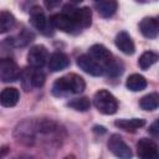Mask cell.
<instances>
[{
    "label": "cell",
    "mask_w": 159,
    "mask_h": 159,
    "mask_svg": "<svg viewBox=\"0 0 159 159\" xmlns=\"http://www.w3.org/2000/svg\"><path fill=\"white\" fill-rule=\"evenodd\" d=\"M86 88V82L84 80L76 75V73H70L63 77L57 78L53 84H52V93L57 97L60 96H66L70 93H81Z\"/></svg>",
    "instance_id": "1"
},
{
    "label": "cell",
    "mask_w": 159,
    "mask_h": 159,
    "mask_svg": "<svg viewBox=\"0 0 159 159\" xmlns=\"http://www.w3.org/2000/svg\"><path fill=\"white\" fill-rule=\"evenodd\" d=\"M93 103L96 108L103 114H114L118 109L117 98L107 89H99L94 93Z\"/></svg>",
    "instance_id": "2"
},
{
    "label": "cell",
    "mask_w": 159,
    "mask_h": 159,
    "mask_svg": "<svg viewBox=\"0 0 159 159\" xmlns=\"http://www.w3.org/2000/svg\"><path fill=\"white\" fill-rule=\"evenodd\" d=\"M63 14L70 16L76 22V25L80 27V30L91 26L92 12H91V9L87 7V6H84V7H75L72 5H67L63 9Z\"/></svg>",
    "instance_id": "3"
},
{
    "label": "cell",
    "mask_w": 159,
    "mask_h": 159,
    "mask_svg": "<svg viewBox=\"0 0 159 159\" xmlns=\"http://www.w3.org/2000/svg\"><path fill=\"white\" fill-rule=\"evenodd\" d=\"M108 149L118 159H132V150L129 145L118 134H112L108 139Z\"/></svg>",
    "instance_id": "4"
},
{
    "label": "cell",
    "mask_w": 159,
    "mask_h": 159,
    "mask_svg": "<svg viewBox=\"0 0 159 159\" xmlns=\"http://www.w3.org/2000/svg\"><path fill=\"white\" fill-rule=\"evenodd\" d=\"M47 60L48 52L43 45H35L27 52V63L32 68H41Z\"/></svg>",
    "instance_id": "5"
},
{
    "label": "cell",
    "mask_w": 159,
    "mask_h": 159,
    "mask_svg": "<svg viewBox=\"0 0 159 159\" xmlns=\"http://www.w3.org/2000/svg\"><path fill=\"white\" fill-rule=\"evenodd\" d=\"M19 76L20 70L11 58H0V80L2 82H14Z\"/></svg>",
    "instance_id": "6"
},
{
    "label": "cell",
    "mask_w": 159,
    "mask_h": 159,
    "mask_svg": "<svg viewBox=\"0 0 159 159\" xmlns=\"http://www.w3.org/2000/svg\"><path fill=\"white\" fill-rule=\"evenodd\" d=\"M30 21L32 24V26L39 30L41 34L45 35H50L51 34V22L47 20V17L45 16L43 11L41 7H32L31 9V16H30Z\"/></svg>",
    "instance_id": "7"
},
{
    "label": "cell",
    "mask_w": 159,
    "mask_h": 159,
    "mask_svg": "<svg viewBox=\"0 0 159 159\" xmlns=\"http://www.w3.org/2000/svg\"><path fill=\"white\" fill-rule=\"evenodd\" d=\"M50 22H51L52 27H56V29H58V30H61L63 32L73 34V32L80 31V27L76 25V22L63 12L52 15L51 19H50Z\"/></svg>",
    "instance_id": "8"
},
{
    "label": "cell",
    "mask_w": 159,
    "mask_h": 159,
    "mask_svg": "<svg viewBox=\"0 0 159 159\" xmlns=\"http://www.w3.org/2000/svg\"><path fill=\"white\" fill-rule=\"evenodd\" d=\"M77 66L91 76H102L104 73V67L88 55L80 56L77 58Z\"/></svg>",
    "instance_id": "9"
},
{
    "label": "cell",
    "mask_w": 159,
    "mask_h": 159,
    "mask_svg": "<svg viewBox=\"0 0 159 159\" xmlns=\"http://www.w3.org/2000/svg\"><path fill=\"white\" fill-rule=\"evenodd\" d=\"M137 153L139 159H159L158 145L152 139H140L137 144Z\"/></svg>",
    "instance_id": "10"
},
{
    "label": "cell",
    "mask_w": 159,
    "mask_h": 159,
    "mask_svg": "<svg viewBox=\"0 0 159 159\" xmlns=\"http://www.w3.org/2000/svg\"><path fill=\"white\" fill-rule=\"evenodd\" d=\"M88 56H91L93 60H96L98 63H101L103 67L112 60V53L109 52V50L106 47V46H103V45H101V43H96V45H93V46H91V48H89V55Z\"/></svg>",
    "instance_id": "11"
},
{
    "label": "cell",
    "mask_w": 159,
    "mask_h": 159,
    "mask_svg": "<svg viewBox=\"0 0 159 159\" xmlns=\"http://www.w3.org/2000/svg\"><path fill=\"white\" fill-rule=\"evenodd\" d=\"M139 30L143 36L148 39H155L159 32V24L155 17H144L139 24Z\"/></svg>",
    "instance_id": "12"
},
{
    "label": "cell",
    "mask_w": 159,
    "mask_h": 159,
    "mask_svg": "<svg viewBox=\"0 0 159 159\" xmlns=\"http://www.w3.org/2000/svg\"><path fill=\"white\" fill-rule=\"evenodd\" d=\"M68 65H70L68 56L66 53H63V52H60V51L53 52L48 58V68L52 72L62 71L66 67H68Z\"/></svg>",
    "instance_id": "13"
},
{
    "label": "cell",
    "mask_w": 159,
    "mask_h": 159,
    "mask_svg": "<svg viewBox=\"0 0 159 159\" xmlns=\"http://www.w3.org/2000/svg\"><path fill=\"white\" fill-rule=\"evenodd\" d=\"M114 43L125 55H133L134 51H135L134 42H133V40L130 39V36L125 31H122V32L117 34L116 40H114Z\"/></svg>",
    "instance_id": "14"
},
{
    "label": "cell",
    "mask_w": 159,
    "mask_h": 159,
    "mask_svg": "<svg viewBox=\"0 0 159 159\" xmlns=\"http://www.w3.org/2000/svg\"><path fill=\"white\" fill-rule=\"evenodd\" d=\"M20 93L15 87H7L0 92V103L4 107H14L19 102Z\"/></svg>",
    "instance_id": "15"
},
{
    "label": "cell",
    "mask_w": 159,
    "mask_h": 159,
    "mask_svg": "<svg viewBox=\"0 0 159 159\" xmlns=\"http://www.w3.org/2000/svg\"><path fill=\"white\" fill-rule=\"evenodd\" d=\"M93 5H94L97 12L102 17H111V16H113L114 12L117 11V7H118V4L116 1H112V0L96 1Z\"/></svg>",
    "instance_id": "16"
},
{
    "label": "cell",
    "mask_w": 159,
    "mask_h": 159,
    "mask_svg": "<svg viewBox=\"0 0 159 159\" xmlns=\"http://www.w3.org/2000/svg\"><path fill=\"white\" fill-rule=\"evenodd\" d=\"M125 86L128 89H130L133 92H139L147 87V80H145V77H143L139 73H133L127 78Z\"/></svg>",
    "instance_id": "17"
},
{
    "label": "cell",
    "mask_w": 159,
    "mask_h": 159,
    "mask_svg": "<svg viewBox=\"0 0 159 159\" xmlns=\"http://www.w3.org/2000/svg\"><path fill=\"white\" fill-rule=\"evenodd\" d=\"M116 127L123 129V130H130V132H134L135 129L143 127L145 124V120L142 119V118H132V119H118L114 122Z\"/></svg>",
    "instance_id": "18"
},
{
    "label": "cell",
    "mask_w": 159,
    "mask_h": 159,
    "mask_svg": "<svg viewBox=\"0 0 159 159\" xmlns=\"http://www.w3.org/2000/svg\"><path fill=\"white\" fill-rule=\"evenodd\" d=\"M15 25V16L9 11H0V34L10 31Z\"/></svg>",
    "instance_id": "19"
},
{
    "label": "cell",
    "mask_w": 159,
    "mask_h": 159,
    "mask_svg": "<svg viewBox=\"0 0 159 159\" xmlns=\"http://www.w3.org/2000/svg\"><path fill=\"white\" fill-rule=\"evenodd\" d=\"M139 106L144 111H154V109H157L158 106H159V97H158V94L157 93H150V94L144 96L140 99Z\"/></svg>",
    "instance_id": "20"
},
{
    "label": "cell",
    "mask_w": 159,
    "mask_h": 159,
    "mask_svg": "<svg viewBox=\"0 0 159 159\" xmlns=\"http://www.w3.org/2000/svg\"><path fill=\"white\" fill-rule=\"evenodd\" d=\"M157 61H158V53H155L153 51H147V52L142 53V56L139 57L138 65L142 70H147L150 66H153Z\"/></svg>",
    "instance_id": "21"
},
{
    "label": "cell",
    "mask_w": 159,
    "mask_h": 159,
    "mask_svg": "<svg viewBox=\"0 0 159 159\" xmlns=\"http://www.w3.org/2000/svg\"><path fill=\"white\" fill-rule=\"evenodd\" d=\"M20 82H21V87L25 92H29L34 88V84H32V67L22 70V72L20 73Z\"/></svg>",
    "instance_id": "22"
},
{
    "label": "cell",
    "mask_w": 159,
    "mask_h": 159,
    "mask_svg": "<svg viewBox=\"0 0 159 159\" xmlns=\"http://www.w3.org/2000/svg\"><path fill=\"white\" fill-rule=\"evenodd\" d=\"M104 71H107V73L111 77H117L123 72V65L119 61L116 60H111L106 66H104Z\"/></svg>",
    "instance_id": "23"
},
{
    "label": "cell",
    "mask_w": 159,
    "mask_h": 159,
    "mask_svg": "<svg viewBox=\"0 0 159 159\" xmlns=\"http://www.w3.org/2000/svg\"><path fill=\"white\" fill-rule=\"evenodd\" d=\"M68 107L76 109V111H81V112H84L87 109H89L91 107V103H89V99L86 98V97H81V98H76L71 102L67 103Z\"/></svg>",
    "instance_id": "24"
},
{
    "label": "cell",
    "mask_w": 159,
    "mask_h": 159,
    "mask_svg": "<svg viewBox=\"0 0 159 159\" xmlns=\"http://www.w3.org/2000/svg\"><path fill=\"white\" fill-rule=\"evenodd\" d=\"M45 73L40 68H32V84L34 88L42 87L45 83Z\"/></svg>",
    "instance_id": "25"
},
{
    "label": "cell",
    "mask_w": 159,
    "mask_h": 159,
    "mask_svg": "<svg viewBox=\"0 0 159 159\" xmlns=\"http://www.w3.org/2000/svg\"><path fill=\"white\" fill-rule=\"evenodd\" d=\"M149 132L153 134V137H158V134H159V132H158V120H155V122L150 125Z\"/></svg>",
    "instance_id": "26"
},
{
    "label": "cell",
    "mask_w": 159,
    "mask_h": 159,
    "mask_svg": "<svg viewBox=\"0 0 159 159\" xmlns=\"http://www.w3.org/2000/svg\"><path fill=\"white\" fill-rule=\"evenodd\" d=\"M15 159H34V158L32 157H29V155H20V157H17Z\"/></svg>",
    "instance_id": "27"
},
{
    "label": "cell",
    "mask_w": 159,
    "mask_h": 159,
    "mask_svg": "<svg viewBox=\"0 0 159 159\" xmlns=\"http://www.w3.org/2000/svg\"><path fill=\"white\" fill-rule=\"evenodd\" d=\"M65 159H76V157H75V155H72V154H70V155H66V157H65Z\"/></svg>",
    "instance_id": "28"
}]
</instances>
